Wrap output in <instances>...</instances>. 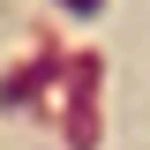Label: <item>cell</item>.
<instances>
[{"label":"cell","instance_id":"6da1fadb","mask_svg":"<svg viewBox=\"0 0 150 150\" xmlns=\"http://www.w3.org/2000/svg\"><path fill=\"white\" fill-rule=\"evenodd\" d=\"M60 8H68V15H98L105 0H60Z\"/></svg>","mask_w":150,"mask_h":150}]
</instances>
